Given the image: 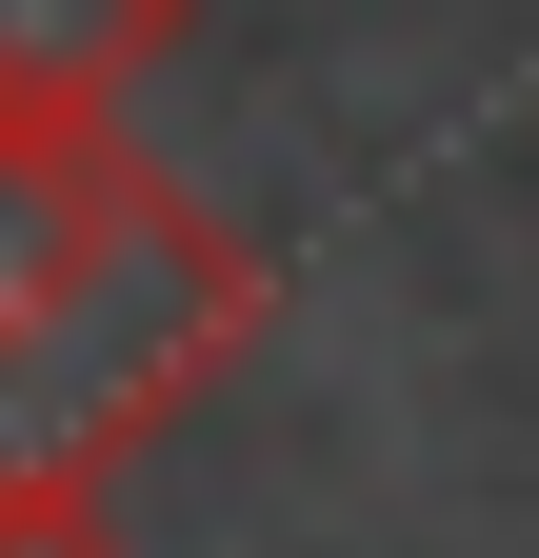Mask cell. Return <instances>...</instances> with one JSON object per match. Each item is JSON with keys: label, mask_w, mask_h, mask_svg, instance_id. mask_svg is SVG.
Here are the masks:
<instances>
[{"label": "cell", "mask_w": 539, "mask_h": 558, "mask_svg": "<svg viewBox=\"0 0 539 558\" xmlns=\"http://www.w3.org/2000/svg\"><path fill=\"white\" fill-rule=\"evenodd\" d=\"M260 319V240L200 220L120 120H0V459H141Z\"/></svg>", "instance_id": "1"}, {"label": "cell", "mask_w": 539, "mask_h": 558, "mask_svg": "<svg viewBox=\"0 0 539 558\" xmlns=\"http://www.w3.org/2000/svg\"><path fill=\"white\" fill-rule=\"evenodd\" d=\"M200 0H0V120H120Z\"/></svg>", "instance_id": "2"}, {"label": "cell", "mask_w": 539, "mask_h": 558, "mask_svg": "<svg viewBox=\"0 0 539 558\" xmlns=\"http://www.w3.org/2000/svg\"><path fill=\"white\" fill-rule=\"evenodd\" d=\"M0 558H120V459H0Z\"/></svg>", "instance_id": "3"}]
</instances>
